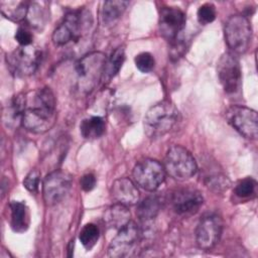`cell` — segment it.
I'll return each mask as SVG.
<instances>
[{"instance_id": "cell-13", "label": "cell", "mask_w": 258, "mask_h": 258, "mask_svg": "<svg viewBox=\"0 0 258 258\" xmlns=\"http://www.w3.org/2000/svg\"><path fill=\"white\" fill-rule=\"evenodd\" d=\"M223 230V221L218 215L205 216L198 224L196 241L203 250L213 249L220 240Z\"/></svg>"}, {"instance_id": "cell-4", "label": "cell", "mask_w": 258, "mask_h": 258, "mask_svg": "<svg viewBox=\"0 0 258 258\" xmlns=\"http://www.w3.org/2000/svg\"><path fill=\"white\" fill-rule=\"evenodd\" d=\"M106 60L103 52L93 51L77 61V86L81 93L88 94L95 89L103 77Z\"/></svg>"}, {"instance_id": "cell-31", "label": "cell", "mask_w": 258, "mask_h": 258, "mask_svg": "<svg viewBox=\"0 0 258 258\" xmlns=\"http://www.w3.org/2000/svg\"><path fill=\"white\" fill-rule=\"evenodd\" d=\"M39 180H40L39 171L36 170V169H33L23 179V185L27 190H29L31 192H34L38 188Z\"/></svg>"}, {"instance_id": "cell-22", "label": "cell", "mask_w": 258, "mask_h": 258, "mask_svg": "<svg viewBox=\"0 0 258 258\" xmlns=\"http://www.w3.org/2000/svg\"><path fill=\"white\" fill-rule=\"evenodd\" d=\"M80 131L86 139H96L103 135L105 132V122L99 116H92L82 121Z\"/></svg>"}, {"instance_id": "cell-27", "label": "cell", "mask_w": 258, "mask_h": 258, "mask_svg": "<svg viewBox=\"0 0 258 258\" xmlns=\"http://www.w3.org/2000/svg\"><path fill=\"white\" fill-rule=\"evenodd\" d=\"M206 184L209 188L214 191L220 192L226 190L230 185V180L227 176L221 173H215L212 175H208L205 179Z\"/></svg>"}, {"instance_id": "cell-21", "label": "cell", "mask_w": 258, "mask_h": 258, "mask_svg": "<svg viewBox=\"0 0 258 258\" xmlns=\"http://www.w3.org/2000/svg\"><path fill=\"white\" fill-rule=\"evenodd\" d=\"M128 5V1L111 0L104 2L101 14L104 25H110L116 22L122 16L123 12L126 10Z\"/></svg>"}, {"instance_id": "cell-19", "label": "cell", "mask_w": 258, "mask_h": 258, "mask_svg": "<svg viewBox=\"0 0 258 258\" xmlns=\"http://www.w3.org/2000/svg\"><path fill=\"white\" fill-rule=\"evenodd\" d=\"M28 4L22 1H1L0 10L2 15L14 22L25 19L28 12Z\"/></svg>"}, {"instance_id": "cell-25", "label": "cell", "mask_w": 258, "mask_h": 258, "mask_svg": "<svg viewBox=\"0 0 258 258\" xmlns=\"http://www.w3.org/2000/svg\"><path fill=\"white\" fill-rule=\"evenodd\" d=\"M99 236H100V232H99L98 227L95 224L90 223L83 227V229L80 232L79 239H80L81 243L83 244V246L86 249L90 250L98 242Z\"/></svg>"}, {"instance_id": "cell-8", "label": "cell", "mask_w": 258, "mask_h": 258, "mask_svg": "<svg viewBox=\"0 0 258 258\" xmlns=\"http://www.w3.org/2000/svg\"><path fill=\"white\" fill-rule=\"evenodd\" d=\"M165 169L156 159L144 158L138 161L132 171L134 182L145 190H156L165 179Z\"/></svg>"}, {"instance_id": "cell-5", "label": "cell", "mask_w": 258, "mask_h": 258, "mask_svg": "<svg viewBox=\"0 0 258 258\" xmlns=\"http://www.w3.org/2000/svg\"><path fill=\"white\" fill-rule=\"evenodd\" d=\"M163 167L167 174L179 181L189 179L198 171V165L192 154L179 145L171 146L167 150Z\"/></svg>"}, {"instance_id": "cell-1", "label": "cell", "mask_w": 258, "mask_h": 258, "mask_svg": "<svg viewBox=\"0 0 258 258\" xmlns=\"http://www.w3.org/2000/svg\"><path fill=\"white\" fill-rule=\"evenodd\" d=\"M56 102L52 91L43 87L25 94L21 125L32 133H44L55 121Z\"/></svg>"}, {"instance_id": "cell-6", "label": "cell", "mask_w": 258, "mask_h": 258, "mask_svg": "<svg viewBox=\"0 0 258 258\" xmlns=\"http://www.w3.org/2000/svg\"><path fill=\"white\" fill-rule=\"evenodd\" d=\"M225 39L234 53L245 52L252 38V28L249 19L241 14L230 16L224 27Z\"/></svg>"}, {"instance_id": "cell-15", "label": "cell", "mask_w": 258, "mask_h": 258, "mask_svg": "<svg viewBox=\"0 0 258 258\" xmlns=\"http://www.w3.org/2000/svg\"><path fill=\"white\" fill-rule=\"evenodd\" d=\"M204 203L201 192L194 188H180L173 192L171 205L176 214L186 215L197 212Z\"/></svg>"}, {"instance_id": "cell-3", "label": "cell", "mask_w": 258, "mask_h": 258, "mask_svg": "<svg viewBox=\"0 0 258 258\" xmlns=\"http://www.w3.org/2000/svg\"><path fill=\"white\" fill-rule=\"evenodd\" d=\"M93 18L91 13L82 8L70 11L52 33V41L56 45H64L78 41L91 27Z\"/></svg>"}, {"instance_id": "cell-2", "label": "cell", "mask_w": 258, "mask_h": 258, "mask_svg": "<svg viewBox=\"0 0 258 258\" xmlns=\"http://www.w3.org/2000/svg\"><path fill=\"white\" fill-rule=\"evenodd\" d=\"M178 110L169 101H161L149 108L143 120L144 132L150 138L167 134L178 120Z\"/></svg>"}, {"instance_id": "cell-30", "label": "cell", "mask_w": 258, "mask_h": 258, "mask_svg": "<svg viewBox=\"0 0 258 258\" xmlns=\"http://www.w3.org/2000/svg\"><path fill=\"white\" fill-rule=\"evenodd\" d=\"M29 24L34 27H40V25L43 24V13L40 9V7L36 4H32L28 7L27 16Z\"/></svg>"}, {"instance_id": "cell-12", "label": "cell", "mask_w": 258, "mask_h": 258, "mask_svg": "<svg viewBox=\"0 0 258 258\" xmlns=\"http://www.w3.org/2000/svg\"><path fill=\"white\" fill-rule=\"evenodd\" d=\"M140 238L138 226L130 221L118 230L117 235L112 239L108 247V256L113 258H123L131 255L136 248Z\"/></svg>"}, {"instance_id": "cell-11", "label": "cell", "mask_w": 258, "mask_h": 258, "mask_svg": "<svg viewBox=\"0 0 258 258\" xmlns=\"http://www.w3.org/2000/svg\"><path fill=\"white\" fill-rule=\"evenodd\" d=\"M228 122L244 137L256 139L258 136V117L255 110L245 106L233 105L226 112Z\"/></svg>"}, {"instance_id": "cell-33", "label": "cell", "mask_w": 258, "mask_h": 258, "mask_svg": "<svg viewBox=\"0 0 258 258\" xmlns=\"http://www.w3.org/2000/svg\"><path fill=\"white\" fill-rule=\"evenodd\" d=\"M80 182H81L82 188H83L85 191H90V190H92V189L95 187V185H96V177H95V175L92 174V173H87V174H85V175L82 176Z\"/></svg>"}, {"instance_id": "cell-26", "label": "cell", "mask_w": 258, "mask_h": 258, "mask_svg": "<svg viewBox=\"0 0 258 258\" xmlns=\"http://www.w3.org/2000/svg\"><path fill=\"white\" fill-rule=\"evenodd\" d=\"M257 182L252 177H246L239 180L235 185V195L241 199H246L254 195Z\"/></svg>"}, {"instance_id": "cell-10", "label": "cell", "mask_w": 258, "mask_h": 258, "mask_svg": "<svg viewBox=\"0 0 258 258\" xmlns=\"http://www.w3.org/2000/svg\"><path fill=\"white\" fill-rule=\"evenodd\" d=\"M217 74L224 91L235 94L241 89L242 73L240 61L235 53L225 52L217 63Z\"/></svg>"}, {"instance_id": "cell-29", "label": "cell", "mask_w": 258, "mask_h": 258, "mask_svg": "<svg viewBox=\"0 0 258 258\" xmlns=\"http://www.w3.org/2000/svg\"><path fill=\"white\" fill-rule=\"evenodd\" d=\"M197 15L201 24H209L216 18V8L211 3H205L198 9Z\"/></svg>"}, {"instance_id": "cell-24", "label": "cell", "mask_w": 258, "mask_h": 258, "mask_svg": "<svg viewBox=\"0 0 258 258\" xmlns=\"http://www.w3.org/2000/svg\"><path fill=\"white\" fill-rule=\"evenodd\" d=\"M125 60V50L122 46L117 47L111 54L110 58L106 60L103 77L107 80H111L120 71Z\"/></svg>"}, {"instance_id": "cell-16", "label": "cell", "mask_w": 258, "mask_h": 258, "mask_svg": "<svg viewBox=\"0 0 258 258\" xmlns=\"http://www.w3.org/2000/svg\"><path fill=\"white\" fill-rule=\"evenodd\" d=\"M111 195L113 199L122 205L133 206L139 201V190L131 179L120 177L114 180L111 186Z\"/></svg>"}, {"instance_id": "cell-18", "label": "cell", "mask_w": 258, "mask_h": 258, "mask_svg": "<svg viewBox=\"0 0 258 258\" xmlns=\"http://www.w3.org/2000/svg\"><path fill=\"white\" fill-rule=\"evenodd\" d=\"M25 107V94H18L14 96L8 103V106L3 112L4 123L9 126H15L21 123L22 115Z\"/></svg>"}, {"instance_id": "cell-20", "label": "cell", "mask_w": 258, "mask_h": 258, "mask_svg": "<svg viewBox=\"0 0 258 258\" xmlns=\"http://www.w3.org/2000/svg\"><path fill=\"white\" fill-rule=\"evenodd\" d=\"M11 227L17 233L24 232L28 227V212L25 204L13 201L10 204Z\"/></svg>"}, {"instance_id": "cell-28", "label": "cell", "mask_w": 258, "mask_h": 258, "mask_svg": "<svg viewBox=\"0 0 258 258\" xmlns=\"http://www.w3.org/2000/svg\"><path fill=\"white\" fill-rule=\"evenodd\" d=\"M135 66L142 73H149L155 66L154 57L149 52H141L135 56Z\"/></svg>"}, {"instance_id": "cell-7", "label": "cell", "mask_w": 258, "mask_h": 258, "mask_svg": "<svg viewBox=\"0 0 258 258\" xmlns=\"http://www.w3.org/2000/svg\"><path fill=\"white\" fill-rule=\"evenodd\" d=\"M41 59V51L30 45H20L7 53L6 61L9 70L17 77H27L37 70Z\"/></svg>"}, {"instance_id": "cell-14", "label": "cell", "mask_w": 258, "mask_h": 258, "mask_svg": "<svg viewBox=\"0 0 258 258\" xmlns=\"http://www.w3.org/2000/svg\"><path fill=\"white\" fill-rule=\"evenodd\" d=\"M158 23L162 37L172 42L185 26V14L177 7H163L159 12Z\"/></svg>"}, {"instance_id": "cell-9", "label": "cell", "mask_w": 258, "mask_h": 258, "mask_svg": "<svg viewBox=\"0 0 258 258\" xmlns=\"http://www.w3.org/2000/svg\"><path fill=\"white\" fill-rule=\"evenodd\" d=\"M73 184V176L64 170H54L48 173L42 182V194L46 205L59 204L69 195Z\"/></svg>"}, {"instance_id": "cell-17", "label": "cell", "mask_w": 258, "mask_h": 258, "mask_svg": "<svg viewBox=\"0 0 258 258\" xmlns=\"http://www.w3.org/2000/svg\"><path fill=\"white\" fill-rule=\"evenodd\" d=\"M103 219L108 228L119 230L131 221L130 211L127 206L117 203L105 211Z\"/></svg>"}, {"instance_id": "cell-23", "label": "cell", "mask_w": 258, "mask_h": 258, "mask_svg": "<svg viewBox=\"0 0 258 258\" xmlns=\"http://www.w3.org/2000/svg\"><path fill=\"white\" fill-rule=\"evenodd\" d=\"M160 201L156 197H148L137 206L136 214L140 221L148 222L153 220L160 211Z\"/></svg>"}, {"instance_id": "cell-32", "label": "cell", "mask_w": 258, "mask_h": 258, "mask_svg": "<svg viewBox=\"0 0 258 258\" xmlns=\"http://www.w3.org/2000/svg\"><path fill=\"white\" fill-rule=\"evenodd\" d=\"M15 39L18 41L20 45H30L33 39V35L28 28L20 26L16 30Z\"/></svg>"}]
</instances>
